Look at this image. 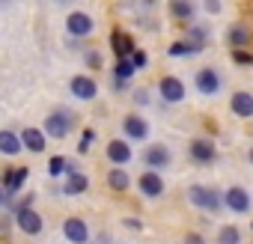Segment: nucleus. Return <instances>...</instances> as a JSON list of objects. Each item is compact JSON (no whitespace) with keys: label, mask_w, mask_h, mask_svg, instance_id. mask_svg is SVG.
Returning <instances> with one entry per match:
<instances>
[{"label":"nucleus","mask_w":253,"mask_h":244,"mask_svg":"<svg viewBox=\"0 0 253 244\" xmlns=\"http://www.w3.org/2000/svg\"><path fill=\"white\" fill-rule=\"evenodd\" d=\"M188 203L194 208H206V211H220L223 208V197L217 194V188H209V185H191L188 188Z\"/></svg>","instance_id":"nucleus-1"},{"label":"nucleus","mask_w":253,"mask_h":244,"mask_svg":"<svg viewBox=\"0 0 253 244\" xmlns=\"http://www.w3.org/2000/svg\"><path fill=\"white\" fill-rule=\"evenodd\" d=\"M72 113L66 110V107H57V110H51L48 113V119H45V128H42V134L45 137H51V140H63V137H69V131H72Z\"/></svg>","instance_id":"nucleus-2"},{"label":"nucleus","mask_w":253,"mask_h":244,"mask_svg":"<svg viewBox=\"0 0 253 244\" xmlns=\"http://www.w3.org/2000/svg\"><path fill=\"white\" fill-rule=\"evenodd\" d=\"M12 217H15V226H18L24 235H39V232L45 229V223H42V214H39L33 205H18Z\"/></svg>","instance_id":"nucleus-3"},{"label":"nucleus","mask_w":253,"mask_h":244,"mask_svg":"<svg viewBox=\"0 0 253 244\" xmlns=\"http://www.w3.org/2000/svg\"><path fill=\"white\" fill-rule=\"evenodd\" d=\"M173 164V155H170V149L164 146V143H149L146 149H143V167H149L152 173H161V170H167Z\"/></svg>","instance_id":"nucleus-4"},{"label":"nucleus","mask_w":253,"mask_h":244,"mask_svg":"<svg viewBox=\"0 0 253 244\" xmlns=\"http://www.w3.org/2000/svg\"><path fill=\"white\" fill-rule=\"evenodd\" d=\"M223 208H229L232 214H250V208H253V200H250V194L244 191V188H226L223 191Z\"/></svg>","instance_id":"nucleus-5"},{"label":"nucleus","mask_w":253,"mask_h":244,"mask_svg":"<svg viewBox=\"0 0 253 244\" xmlns=\"http://www.w3.org/2000/svg\"><path fill=\"white\" fill-rule=\"evenodd\" d=\"M66 30H69V36H72V39H86V36L95 30V21H92V15H89V12L75 9V12L66 18Z\"/></svg>","instance_id":"nucleus-6"},{"label":"nucleus","mask_w":253,"mask_h":244,"mask_svg":"<svg viewBox=\"0 0 253 244\" xmlns=\"http://www.w3.org/2000/svg\"><path fill=\"white\" fill-rule=\"evenodd\" d=\"M194 86H197L203 95H217V92L223 89V78H220V72H217V69L206 66V69H200V72H197Z\"/></svg>","instance_id":"nucleus-7"},{"label":"nucleus","mask_w":253,"mask_h":244,"mask_svg":"<svg viewBox=\"0 0 253 244\" xmlns=\"http://www.w3.org/2000/svg\"><path fill=\"white\" fill-rule=\"evenodd\" d=\"M122 134L128 140H134V143H143V140H149V122L143 116L131 113V116L122 119Z\"/></svg>","instance_id":"nucleus-8"},{"label":"nucleus","mask_w":253,"mask_h":244,"mask_svg":"<svg viewBox=\"0 0 253 244\" xmlns=\"http://www.w3.org/2000/svg\"><path fill=\"white\" fill-rule=\"evenodd\" d=\"M137 188H140V194H143L146 200H158V197L167 191L164 176H161V173H152V170H143V176L137 179Z\"/></svg>","instance_id":"nucleus-9"},{"label":"nucleus","mask_w":253,"mask_h":244,"mask_svg":"<svg viewBox=\"0 0 253 244\" xmlns=\"http://www.w3.org/2000/svg\"><path fill=\"white\" fill-rule=\"evenodd\" d=\"M63 238L69 244H86L89 241V226L84 217H66L63 220Z\"/></svg>","instance_id":"nucleus-10"},{"label":"nucleus","mask_w":253,"mask_h":244,"mask_svg":"<svg viewBox=\"0 0 253 244\" xmlns=\"http://www.w3.org/2000/svg\"><path fill=\"white\" fill-rule=\"evenodd\" d=\"M158 92H161V98H164L167 104H179V101H185V83H182V78H176V75L161 78Z\"/></svg>","instance_id":"nucleus-11"},{"label":"nucleus","mask_w":253,"mask_h":244,"mask_svg":"<svg viewBox=\"0 0 253 244\" xmlns=\"http://www.w3.org/2000/svg\"><path fill=\"white\" fill-rule=\"evenodd\" d=\"M131 158H134L131 143H125V140H119V137L107 143V161H110L113 167H122V170H125V164H131Z\"/></svg>","instance_id":"nucleus-12"},{"label":"nucleus","mask_w":253,"mask_h":244,"mask_svg":"<svg viewBox=\"0 0 253 244\" xmlns=\"http://www.w3.org/2000/svg\"><path fill=\"white\" fill-rule=\"evenodd\" d=\"M69 89H72V95L81 98V101H92V98L98 95V86H95V81H92L89 75H75V78L69 81Z\"/></svg>","instance_id":"nucleus-13"},{"label":"nucleus","mask_w":253,"mask_h":244,"mask_svg":"<svg viewBox=\"0 0 253 244\" xmlns=\"http://www.w3.org/2000/svg\"><path fill=\"white\" fill-rule=\"evenodd\" d=\"M188 152H191V158H194L197 164H211V161L217 158V146H214L209 137H197V140H191Z\"/></svg>","instance_id":"nucleus-14"},{"label":"nucleus","mask_w":253,"mask_h":244,"mask_svg":"<svg viewBox=\"0 0 253 244\" xmlns=\"http://www.w3.org/2000/svg\"><path fill=\"white\" fill-rule=\"evenodd\" d=\"M18 137H21V146L30 149V152H36V155L45 152V146H48V137L42 134V128H33V125H27Z\"/></svg>","instance_id":"nucleus-15"},{"label":"nucleus","mask_w":253,"mask_h":244,"mask_svg":"<svg viewBox=\"0 0 253 244\" xmlns=\"http://www.w3.org/2000/svg\"><path fill=\"white\" fill-rule=\"evenodd\" d=\"M110 45H113V54H116V60H128V57L134 54V39H131L128 33H122V30H113V36H110Z\"/></svg>","instance_id":"nucleus-16"},{"label":"nucleus","mask_w":253,"mask_h":244,"mask_svg":"<svg viewBox=\"0 0 253 244\" xmlns=\"http://www.w3.org/2000/svg\"><path fill=\"white\" fill-rule=\"evenodd\" d=\"M229 110H232L235 116H241V119H250V116H253V95L244 92V89H238V92L229 98Z\"/></svg>","instance_id":"nucleus-17"},{"label":"nucleus","mask_w":253,"mask_h":244,"mask_svg":"<svg viewBox=\"0 0 253 244\" xmlns=\"http://www.w3.org/2000/svg\"><path fill=\"white\" fill-rule=\"evenodd\" d=\"M21 137L15 134V131H0V152L3 155H9V158H15V155H21Z\"/></svg>","instance_id":"nucleus-18"},{"label":"nucleus","mask_w":253,"mask_h":244,"mask_svg":"<svg viewBox=\"0 0 253 244\" xmlns=\"http://www.w3.org/2000/svg\"><path fill=\"white\" fill-rule=\"evenodd\" d=\"M226 39H229L232 51H244V48L250 45V30H247L244 24H232L229 33H226Z\"/></svg>","instance_id":"nucleus-19"},{"label":"nucleus","mask_w":253,"mask_h":244,"mask_svg":"<svg viewBox=\"0 0 253 244\" xmlns=\"http://www.w3.org/2000/svg\"><path fill=\"white\" fill-rule=\"evenodd\" d=\"M170 15L179 18V21H194L197 6L191 3V0H170Z\"/></svg>","instance_id":"nucleus-20"},{"label":"nucleus","mask_w":253,"mask_h":244,"mask_svg":"<svg viewBox=\"0 0 253 244\" xmlns=\"http://www.w3.org/2000/svg\"><path fill=\"white\" fill-rule=\"evenodd\" d=\"M86 188H89V179L78 170V173H72V176L66 179V185H63L60 191H63V194H69V197H78V194H84Z\"/></svg>","instance_id":"nucleus-21"},{"label":"nucleus","mask_w":253,"mask_h":244,"mask_svg":"<svg viewBox=\"0 0 253 244\" xmlns=\"http://www.w3.org/2000/svg\"><path fill=\"white\" fill-rule=\"evenodd\" d=\"M107 185H110V191H128L131 179H128V173H125L122 167H110V173H107Z\"/></svg>","instance_id":"nucleus-22"},{"label":"nucleus","mask_w":253,"mask_h":244,"mask_svg":"<svg viewBox=\"0 0 253 244\" xmlns=\"http://www.w3.org/2000/svg\"><path fill=\"white\" fill-rule=\"evenodd\" d=\"M134 75H137V72H134L131 60H116V66H113V81H116V83H128Z\"/></svg>","instance_id":"nucleus-23"},{"label":"nucleus","mask_w":253,"mask_h":244,"mask_svg":"<svg viewBox=\"0 0 253 244\" xmlns=\"http://www.w3.org/2000/svg\"><path fill=\"white\" fill-rule=\"evenodd\" d=\"M206 39H209V27H203V24H191L188 27V42L194 45V48H206Z\"/></svg>","instance_id":"nucleus-24"},{"label":"nucleus","mask_w":253,"mask_h":244,"mask_svg":"<svg viewBox=\"0 0 253 244\" xmlns=\"http://www.w3.org/2000/svg\"><path fill=\"white\" fill-rule=\"evenodd\" d=\"M167 54H170V57H194V54H203V51L194 48L191 42H173V45L167 48Z\"/></svg>","instance_id":"nucleus-25"},{"label":"nucleus","mask_w":253,"mask_h":244,"mask_svg":"<svg viewBox=\"0 0 253 244\" xmlns=\"http://www.w3.org/2000/svg\"><path fill=\"white\" fill-rule=\"evenodd\" d=\"M63 173H69V158H66V155H54V158L48 161V176L57 179V176H63Z\"/></svg>","instance_id":"nucleus-26"},{"label":"nucleus","mask_w":253,"mask_h":244,"mask_svg":"<svg viewBox=\"0 0 253 244\" xmlns=\"http://www.w3.org/2000/svg\"><path fill=\"white\" fill-rule=\"evenodd\" d=\"M217 244H241V229L238 226H220Z\"/></svg>","instance_id":"nucleus-27"},{"label":"nucleus","mask_w":253,"mask_h":244,"mask_svg":"<svg viewBox=\"0 0 253 244\" xmlns=\"http://www.w3.org/2000/svg\"><path fill=\"white\" fill-rule=\"evenodd\" d=\"M128 60H131L134 72H140V69H146V66H149V54H146V51H140V48H134V54H131Z\"/></svg>","instance_id":"nucleus-28"},{"label":"nucleus","mask_w":253,"mask_h":244,"mask_svg":"<svg viewBox=\"0 0 253 244\" xmlns=\"http://www.w3.org/2000/svg\"><path fill=\"white\" fill-rule=\"evenodd\" d=\"M92 140H95V131H92V128H86V131L81 134V143H78V152H89V146H92Z\"/></svg>","instance_id":"nucleus-29"},{"label":"nucleus","mask_w":253,"mask_h":244,"mask_svg":"<svg viewBox=\"0 0 253 244\" xmlns=\"http://www.w3.org/2000/svg\"><path fill=\"white\" fill-rule=\"evenodd\" d=\"M86 66H89V69H101V54L89 48V51H86Z\"/></svg>","instance_id":"nucleus-30"},{"label":"nucleus","mask_w":253,"mask_h":244,"mask_svg":"<svg viewBox=\"0 0 253 244\" xmlns=\"http://www.w3.org/2000/svg\"><path fill=\"white\" fill-rule=\"evenodd\" d=\"M232 60L241 63V66H250V63H253V54H250V51H232Z\"/></svg>","instance_id":"nucleus-31"},{"label":"nucleus","mask_w":253,"mask_h":244,"mask_svg":"<svg viewBox=\"0 0 253 244\" xmlns=\"http://www.w3.org/2000/svg\"><path fill=\"white\" fill-rule=\"evenodd\" d=\"M134 101L137 104H149V89H137L134 92Z\"/></svg>","instance_id":"nucleus-32"},{"label":"nucleus","mask_w":253,"mask_h":244,"mask_svg":"<svg viewBox=\"0 0 253 244\" xmlns=\"http://www.w3.org/2000/svg\"><path fill=\"white\" fill-rule=\"evenodd\" d=\"M185 244H206V238L200 232H191V235H185Z\"/></svg>","instance_id":"nucleus-33"},{"label":"nucleus","mask_w":253,"mask_h":244,"mask_svg":"<svg viewBox=\"0 0 253 244\" xmlns=\"http://www.w3.org/2000/svg\"><path fill=\"white\" fill-rule=\"evenodd\" d=\"M220 9H223V6L217 3V0H209V3H206V12H211V15H214V12H220Z\"/></svg>","instance_id":"nucleus-34"},{"label":"nucleus","mask_w":253,"mask_h":244,"mask_svg":"<svg viewBox=\"0 0 253 244\" xmlns=\"http://www.w3.org/2000/svg\"><path fill=\"white\" fill-rule=\"evenodd\" d=\"M125 226H131V229H140L143 223H140V220H134V217H128V220H125Z\"/></svg>","instance_id":"nucleus-35"},{"label":"nucleus","mask_w":253,"mask_h":244,"mask_svg":"<svg viewBox=\"0 0 253 244\" xmlns=\"http://www.w3.org/2000/svg\"><path fill=\"white\" fill-rule=\"evenodd\" d=\"M247 161H250V167H253V149H250V152H247Z\"/></svg>","instance_id":"nucleus-36"},{"label":"nucleus","mask_w":253,"mask_h":244,"mask_svg":"<svg viewBox=\"0 0 253 244\" xmlns=\"http://www.w3.org/2000/svg\"><path fill=\"white\" fill-rule=\"evenodd\" d=\"M0 205H3V188H0Z\"/></svg>","instance_id":"nucleus-37"}]
</instances>
